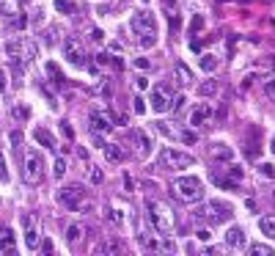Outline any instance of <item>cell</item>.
<instances>
[{"label": "cell", "mask_w": 275, "mask_h": 256, "mask_svg": "<svg viewBox=\"0 0 275 256\" xmlns=\"http://www.w3.org/2000/svg\"><path fill=\"white\" fill-rule=\"evenodd\" d=\"M130 28H132V33H135L140 47L149 50L157 44V20H154L151 11H135L130 20Z\"/></svg>", "instance_id": "1"}, {"label": "cell", "mask_w": 275, "mask_h": 256, "mask_svg": "<svg viewBox=\"0 0 275 256\" xmlns=\"http://www.w3.org/2000/svg\"><path fill=\"white\" fill-rule=\"evenodd\" d=\"M192 218L204 221L206 226H220V223H228L234 218V207L226 201H206L198 209H192Z\"/></svg>", "instance_id": "2"}, {"label": "cell", "mask_w": 275, "mask_h": 256, "mask_svg": "<svg viewBox=\"0 0 275 256\" xmlns=\"http://www.w3.org/2000/svg\"><path fill=\"white\" fill-rule=\"evenodd\" d=\"M171 193L182 204H195V201H204V182L198 176H179L171 185Z\"/></svg>", "instance_id": "3"}, {"label": "cell", "mask_w": 275, "mask_h": 256, "mask_svg": "<svg viewBox=\"0 0 275 256\" xmlns=\"http://www.w3.org/2000/svg\"><path fill=\"white\" fill-rule=\"evenodd\" d=\"M88 199V190H85V185H66V187H61L58 190V201H61L66 209H75V212H91V201H85Z\"/></svg>", "instance_id": "4"}, {"label": "cell", "mask_w": 275, "mask_h": 256, "mask_svg": "<svg viewBox=\"0 0 275 256\" xmlns=\"http://www.w3.org/2000/svg\"><path fill=\"white\" fill-rule=\"evenodd\" d=\"M146 209H149V223H151V228L157 231L160 237H168L173 231V226H176V221H173V212L165 204H160V201H149L146 204Z\"/></svg>", "instance_id": "5"}, {"label": "cell", "mask_w": 275, "mask_h": 256, "mask_svg": "<svg viewBox=\"0 0 275 256\" xmlns=\"http://www.w3.org/2000/svg\"><path fill=\"white\" fill-rule=\"evenodd\" d=\"M195 166V157L187 152H179V149H171L165 146L163 152L157 154V168L160 171H185V168Z\"/></svg>", "instance_id": "6"}, {"label": "cell", "mask_w": 275, "mask_h": 256, "mask_svg": "<svg viewBox=\"0 0 275 256\" xmlns=\"http://www.w3.org/2000/svg\"><path fill=\"white\" fill-rule=\"evenodd\" d=\"M6 56L11 58V61L30 63L39 58V47H36L30 39H11V42H6Z\"/></svg>", "instance_id": "7"}, {"label": "cell", "mask_w": 275, "mask_h": 256, "mask_svg": "<svg viewBox=\"0 0 275 256\" xmlns=\"http://www.w3.org/2000/svg\"><path fill=\"white\" fill-rule=\"evenodd\" d=\"M41 176H44V160H41L39 152L28 149L25 160H22V179H25L28 185H39Z\"/></svg>", "instance_id": "8"}, {"label": "cell", "mask_w": 275, "mask_h": 256, "mask_svg": "<svg viewBox=\"0 0 275 256\" xmlns=\"http://www.w3.org/2000/svg\"><path fill=\"white\" fill-rule=\"evenodd\" d=\"M63 58H66L72 66H85V47L77 36H66L63 42Z\"/></svg>", "instance_id": "9"}, {"label": "cell", "mask_w": 275, "mask_h": 256, "mask_svg": "<svg viewBox=\"0 0 275 256\" xmlns=\"http://www.w3.org/2000/svg\"><path fill=\"white\" fill-rule=\"evenodd\" d=\"M151 111L154 113H168L171 111V105H173V94L171 88H165V85H157V88L151 91Z\"/></svg>", "instance_id": "10"}, {"label": "cell", "mask_w": 275, "mask_h": 256, "mask_svg": "<svg viewBox=\"0 0 275 256\" xmlns=\"http://www.w3.org/2000/svg\"><path fill=\"white\" fill-rule=\"evenodd\" d=\"M22 226H25V245L30 251L33 248H39V218H36L33 212H28V215H22Z\"/></svg>", "instance_id": "11"}, {"label": "cell", "mask_w": 275, "mask_h": 256, "mask_svg": "<svg viewBox=\"0 0 275 256\" xmlns=\"http://www.w3.org/2000/svg\"><path fill=\"white\" fill-rule=\"evenodd\" d=\"M130 141L135 143L138 157H149V152H151V138H149V132H146V130H130Z\"/></svg>", "instance_id": "12"}, {"label": "cell", "mask_w": 275, "mask_h": 256, "mask_svg": "<svg viewBox=\"0 0 275 256\" xmlns=\"http://www.w3.org/2000/svg\"><path fill=\"white\" fill-rule=\"evenodd\" d=\"M88 124H91V130H94V132H110V130H113V118H110L105 111H91Z\"/></svg>", "instance_id": "13"}, {"label": "cell", "mask_w": 275, "mask_h": 256, "mask_svg": "<svg viewBox=\"0 0 275 256\" xmlns=\"http://www.w3.org/2000/svg\"><path fill=\"white\" fill-rule=\"evenodd\" d=\"M226 248H231V251H242V248H245V231H242L240 226H228Z\"/></svg>", "instance_id": "14"}, {"label": "cell", "mask_w": 275, "mask_h": 256, "mask_svg": "<svg viewBox=\"0 0 275 256\" xmlns=\"http://www.w3.org/2000/svg\"><path fill=\"white\" fill-rule=\"evenodd\" d=\"M209 118H212V105H209V102H201L198 108L190 113V124L192 127H204Z\"/></svg>", "instance_id": "15"}, {"label": "cell", "mask_w": 275, "mask_h": 256, "mask_svg": "<svg viewBox=\"0 0 275 256\" xmlns=\"http://www.w3.org/2000/svg\"><path fill=\"white\" fill-rule=\"evenodd\" d=\"M209 154H212V160H218V163H231L234 160V149L226 143H215L212 149H209Z\"/></svg>", "instance_id": "16"}, {"label": "cell", "mask_w": 275, "mask_h": 256, "mask_svg": "<svg viewBox=\"0 0 275 256\" xmlns=\"http://www.w3.org/2000/svg\"><path fill=\"white\" fill-rule=\"evenodd\" d=\"M102 149H105V154H108L110 163H124V160H127V152H124V146H118V143H105Z\"/></svg>", "instance_id": "17"}, {"label": "cell", "mask_w": 275, "mask_h": 256, "mask_svg": "<svg viewBox=\"0 0 275 256\" xmlns=\"http://www.w3.org/2000/svg\"><path fill=\"white\" fill-rule=\"evenodd\" d=\"M118 251H124V245H121V240H116V237H108L105 242L96 245V254H118Z\"/></svg>", "instance_id": "18"}, {"label": "cell", "mask_w": 275, "mask_h": 256, "mask_svg": "<svg viewBox=\"0 0 275 256\" xmlns=\"http://www.w3.org/2000/svg\"><path fill=\"white\" fill-rule=\"evenodd\" d=\"M0 251H6V254H14V231L8 226L0 228Z\"/></svg>", "instance_id": "19"}, {"label": "cell", "mask_w": 275, "mask_h": 256, "mask_svg": "<svg viewBox=\"0 0 275 256\" xmlns=\"http://www.w3.org/2000/svg\"><path fill=\"white\" fill-rule=\"evenodd\" d=\"M33 138L39 141V143L44 146V149H55V138H53V132H50V130H44V127H36Z\"/></svg>", "instance_id": "20"}, {"label": "cell", "mask_w": 275, "mask_h": 256, "mask_svg": "<svg viewBox=\"0 0 275 256\" xmlns=\"http://www.w3.org/2000/svg\"><path fill=\"white\" fill-rule=\"evenodd\" d=\"M82 234H85V226H82V223H69V226H66V240L72 242V245L80 242Z\"/></svg>", "instance_id": "21"}, {"label": "cell", "mask_w": 275, "mask_h": 256, "mask_svg": "<svg viewBox=\"0 0 275 256\" xmlns=\"http://www.w3.org/2000/svg\"><path fill=\"white\" fill-rule=\"evenodd\" d=\"M259 228H261V234H264V237L275 240V218H273V215H267V218H261V221H259Z\"/></svg>", "instance_id": "22"}, {"label": "cell", "mask_w": 275, "mask_h": 256, "mask_svg": "<svg viewBox=\"0 0 275 256\" xmlns=\"http://www.w3.org/2000/svg\"><path fill=\"white\" fill-rule=\"evenodd\" d=\"M259 135H261L259 127H253V143L248 141V149H245V154H248L250 160H256V157H259V152H261V146H259Z\"/></svg>", "instance_id": "23"}, {"label": "cell", "mask_w": 275, "mask_h": 256, "mask_svg": "<svg viewBox=\"0 0 275 256\" xmlns=\"http://www.w3.org/2000/svg\"><path fill=\"white\" fill-rule=\"evenodd\" d=\"M22 8V0H0V11L3 14H17Z\"/></svg>", "instance_id": "24"}, {"label": "cell", "mask_w": 275, "mask_h": 256, "mask_svg": "<svg viewBox=\"0 0 275 256\" xmlns=\"http://www.w3.org/2000/svg\"><path fill=\"white\" fill-rule=\"evenodd\" d=\"M105 218H108L113 226H121V223H124V212H121V209H116V207H108V209H105Z\"/></svg>", "instance_id": "25"}, {"label": "cell", "mask_w": 275, "mask_h": 256, "mask_svg": "<svg viewBox=\"0 0 275 256\" xmlns=\"http://www.w3.org/2000/svg\"><path fill=\"white\" fill-rule=\"evenodd\" d=\"M198 63H201V69H204V72H215V69H218V58L209 56V53H204Z\"/></svg>", "instance_id": "26"}, {"label": "cell", "mask_w": 275, "mask_h": 256, "mask_svg": "<svg viewBox=\"0 0 275 256\" xmlns=\"http://www.w3.org/2000/svg\"><path fill=\"white\" fill-rule=\"evenodd\" d=\"M176 80H179V83H185V85L192 80V72L187 69L185 63H176Z\"/></svg>", "instance_id": "27"}, {"label": "cell", "mask_w": 275, "mask_h": 256, "mask_svg": "<svg viewBox=\"0 0 275 256\" xmlns=\"http://www.w3.org/2000/svg\"><path fill=\"white\" fill-rule=\"evenodd\" d=\"M248 254H253V256H275V251H273V245H250Z\"/></svg>", "instance_id": "28"}, {"label": "cell", "mask_w": 275, "mask_h": 256, "mask_svg": "<svg viewBox=\"0 0 275 256\" xmlns=\"http://www.w3.org/2000/svg\"><path fill=\"white\" fill-rule=\"evenodd\" d=\"M215 91H218V83H215V80H206V83L198 85V94H201V97H215Z\"/></svg>", "instance_id": "29"}, {"label": "cell", "mask_w": 275, "mask_h": 256, "mask_svg": "<svg viewBox=\"0 0 275 256\" xmlns=\"http://www.w3.org/2000/svg\"><path fill=\"white\" fill-rule=\"evenodd\" d=\"M47 75L53 77V83H55V85H63V83H66V80H63V75H61V69H58L55 63H47Z\"/></svg>", "instance_id": "30"}, {"label": "cell", "mask_w": 275, "mask_h": 256, "mask_svg": "<svg viewBox=\"0 0 275 256\" xmlns=\"http://www.w3.org/2000/svg\"><path fill=\"white\" fill-rule=\"evenodd\" d=\"M63 173H66V160H63V157H55V163H53V176H55V179H61Z\"/></svg>", "instance_id": "31"}, {"label": "cell", "mask_w": 275, "mask_h": 256, "mask_svg": "<svg viewBox=\"0 0 275 256\" xmlns=\"http://www.w3.org/2000/svg\"><path fill=\"white\" fill-rule=\"evenodd\" d=\"M171 111H173V113H185V111H187V97H185V94H179V97H173Z\"/></svg>", "instance_id": "32"}, {"label": "cell", "mask_w": 275, "mask_h": 256, "mask_svg": "<svg viewBox=\"0 0 275 256\" xmlns=\"http://www.w3.org/2000/svg\"><path fill=\"white\" fill-rule=\"evenodd\" d=\"M88 179H91V185H102V182H105V173L99 171L96 166H88Z\"/></svg>", "instance_id": "33"}, {"label": "cell", "mask_w": 275, "mask_h": 256, "mask_svg": "<svg viewBox=\"0 0 275 256\" xmlns=\"http://www.w3.org/2000/svg\"><path fill=\"white\" fill-rule=\"evenodd\" d=\"M55 8H58L61 14H75V3H72V0H55Z\"/></svg>", "instance_id": "34"}, {"label": "cell", "mask_w": 275, "mask_h": 256, "mask_svg": "<svg viewBox=\"0 0 275 256\" xmlns=\"http://www.w3.org/2000/svg\"><path fill=\"white\" fill-rule=\"evenodd\" d=\"M11 116L17 118V121H25V118H30V108H25V105H17L11 111Z\"/></svg>", "instance_id": "35"}, {"label": "cell", "mask_w": 275, "mask_h": 256, "mask_svg": "<svg viewBox=\"0 0 275 256\" xmlns=\"http://www.w3.org/2000/svg\"><path fill=\"white\" fill-rule=\"evenodd\" d=\"M264 97H267V99H273V102H275V77L264 80Z\"/></svg>", "instance_id": "36"}, {"label": "cell", "mask_w": 275, "mask_h": 256, "mask_svg": "<svg viewBox=\"0 0 275 256\" xmlns=\"http://www.w3.org/2000/svg\"><path fill=\"white\" fill-rule=\"evenodd\" d=\"M226 166H228V163H226ZM226 173H228V176H231L234 182H240V179H242V168H240V166H234V163L226 168Z\"/></svg>", "instance_id": "37"}, {"label": "cell", "mask_w": 275, "mask_h": 256, "mask_svg": "<svg viewBox=\"0 0 275 256\" xmlns=\"http://www.w3.org/2000/svg\"><path fill=\"white\" fill-rule=\"evenodd\" d=\"M58 33H61L58 28H47V33H44V42H47V44H55V42H58Z\"/></svg>", "instance_id": "38"}, {"label": "cell", "mask_w": 275, "mask_h": 256, "mask_svg": "<svg viewBox=\"0 0 275 256\" xmlns=\"http://www.w3.org/2000/svg\"><path fill=\"white\" fill-rule=\"evenodd\" d=\"M176 138H179V141H185V143H195V132H190V130H182V132H179V135H176Z\"/></svg>", "instance_id": "39"}, {"label": "cell", "mask_w": 275, "mask_h": 256, "mask_svg": "<svg viewBox=\"0 0 275 256\" xmlns=\"http://www.w3.org/2000/svg\"><path fill=\"white\" fill-rule=\"evenodd\" d=\"M25 25H28V17L25 14H20V17H14V20H11V28H17V30H22Z\"/></svg>", "instance_id": "40"}, {"label": "cell", "mask_w": 275, "mask_h": 256, "mask_svg": "<svg viewBox=\"0 0 275 256\" xmlns=\"http://www.w3.org/2000/svg\"><path fill=\"white\" fill-rule=\"evenodd\" d=\"M201 25H204V20H201V14H195L192 17V25H190V33H198Z\"/></svg>", "instance_id": "41"}, {"label": "cell", "mask_w": 275, "mask_h": 256, "mask_svg": "<svg viewBox=\"0 0 275 256\" xmlns=\"http://www.w3.org/2000/svg\"><path fill=\"white\" fill-rule=\"evenodd\" d=\"M132 102H135V105H132V108H135V113H143L146 111V99L143 97H135Z\"/></svg>", "instance_id": "42"}, {"label": "cell", "mask_w": 275, "mask_h": 256, "mask_svg": "<svg viewBox=\"0 0 275 256\" xmlns=\"http://www.w3.org/2000/svg\"><path fill=\"white\" fill-rule=\"evenodd\" d=\"M259 171H261V176H275V168L270 166V163H264V166H259Z\"/></svg>", "instance_id": "43"}, {"label": "cell", "mask_w": 275, "mask_h": 256, "mask_svg": "<svg viewBox=\"0 0 275 256\" xmlns=\"http://www.w3.org/2000/svg\"><path fill=\"white\" fill-rule=\"evenodd\" d=\"M11 143H14V149L20 152V143H22V132H17V130L11 132Z\"/></svg>", "instance_id": "44"}, {"label": "cell", "mask_w": 275, "mask_h": 256, "mask_svg": "<svg viewBox=\"0 0 275 256\" xmlns=\"http://www.w3.org/2000/svg\"><path fill=\"white\" fill-rule=\"evenodd\" d=\"M195 237H198V240H212V231H209V228H198V231H195Z\"/></svg>", "instance_id": "45"}, {"label": "cell", "mask_w": 275, "mask_h": 256, "mask_svg": "<svg viewBox=\"0 0 275 256\" xmlns=\"http://www.w3.org/2000/svg\"><path fill=\"white\" fill-rule=\"evenodd\" d=\"M149 66H151V63H149V58H135V69H149Z\"/></svg>", "instance_id": "46"}, {"label": "cell", "mask_w": 275, "mask_h": 256, "mask_svg": "<svg viewBox=\"0 0 275 256\" xmlns=\"http://www.w3.org/2000/svg\"><path fill=\"white\" fill-rule=\"evenodd\" d=\"M6 176H8V171H6V157L0 154V182H6Z\"/></svg>", "instance_id": "47"}, {"label": "cell", "mask_w": 275, "mask_h": 256, "mask_svg": "<svg viewBox=\"0 0 275 256\" xmlns=\"http://www.w3.org/2000/svg\"><path fill=\"white\" fill-rule=\"evenodd\" d=\"M135 88L138 91H146V88H149V80H146V77H138V80H135Z\"/></svg>", "instance_id": "48"}, {"label": "cell", "mask_w": 275, "mask_h": 256, "mask_svg": "<svg viewBox=\"0 0 275 256\" xmlns=\"http://www.w3.org/2000/svg\"><path fill=\"white\" fill-rule=\"evenodd\" d=\"M102 39H105V33H102L99 28H94V30H91V42H102Z\"/></svg>", "instance_id": "49"}, {"label": "cell", "mask_w": 275, "mask_h": 256, "mask_svg": "<svg viewBox=\"0 0 275 256\" xmlns=\"http://www.w3.org/2000/svg\"><path fill=\"white\" fill-rule=\"evenodd\" d=\"M61 132H63V135H66V138H75V132H72V127H69L66 121H63V124H61Z\"/></svg>", "instance_id": "50"}, {"label": "cell", "mask_w": 275, "mask_h": 256, "mask_svg": "<svg viewBox=\"0 0 275 256\" xmlns=\"http://www.w3.org/2000/svg\"><path fill=\"white\" fill-rule=\"evenodd\" d=\"M41 251H44V254H53V242L44 240V242H41Z\"/></svg>", "instance_id": "51"}, {"label": "cell", "mask_w": 275, "mask_h": 256, "mask_svg": "<svg viewBox=\"0 0 275 256\" xmlns=\"http://www.w3.org/2000/svg\"><path fill=\"white\" fill-rule=\"evenodd\" d=\"M3 91H6V72L0 69V94H3Z\"/></svg>", "instance_id": "52"}]
</instances>
